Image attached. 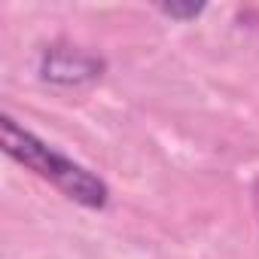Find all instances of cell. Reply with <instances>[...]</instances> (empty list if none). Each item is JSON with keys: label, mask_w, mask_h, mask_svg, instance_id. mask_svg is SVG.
<instances>
[{"label": "cell", "mask_w": 259, "mask_h": 259, "mask_svg": "<svg viewBox=\"0 0 259 259\" xmlns=\"http://www.w3.org/2000/svg\"><path fill=\"white\" fill-rule=\"evenodd\" d=\"M0 144H4V153L10 159H16L19 165H25L34 174H40L43 180L55 183L67 198H73L85 207H104L107 204L110 189L98 174H92L82 165L70 162L67 156L55 153L49 144H43L37 135L25 132L10 116L0 119Z\"/></svg>", "instance_id": "1"}, {"label": "cell", "mask_w": 259, "mask_h": 259, "mask_svg": "<svg viewBox=\"0 0 259 259\" xmlns=\"http://www.w3.org/2000/svg\"><path fill=\"white\" fill-rule=\"evenodd\" d=\"M101 61L79 52V49H49L43 55V76L52 82H85L92 76H98Z\"/></svg>", "instance_id": "2"}, {"label": "cell", "mask_w": 259, "mask_h": 259, "mask_svg": "<svg viewBox=\"0 0 259 259\" xmlns=\"http://www.w3.org/2000/svg\"><path fill=\"white\" fill-rule=\"evenodd\" d=\"M165 16H171V19H195L204 7L201 4H162L159 7Z\"/></svg>", "instance_id": "3"}]
</instances>
